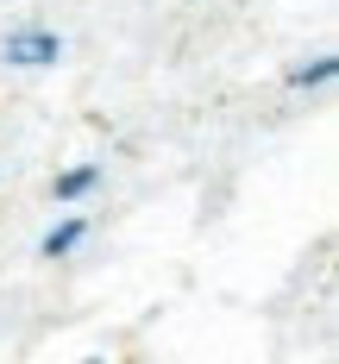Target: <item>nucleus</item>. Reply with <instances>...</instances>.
<instances>
[{
	"instance_id": "obj_1",
	"label": "nucleus",
	"mask_w": 339,
	"mask_h": 364,
	"mask_svg": "<svg viewBox=\"0 0 339 364\" xmlns=\"http://www.w3.org/2000/svg\"><path fill=\"white\" fill-rule=\"evenodd\" d=\"M0 57H6L13 70H50V63L63 57V38L44 32V26H19V32H6Z\"/></svg>"
},
{
	"instance_id": "obj_2",
	"label": "nucleus",
	"mask_w": 339,
	"mask_h": 364,
	"mask_svg": "<svg viewBox=\"0 0 339 364\" xmlns=\"http://www.w3.org/2000/svg\"><path fill=\"white\" fill-rule=\"evenodd\" d=\"M82 239H88V220H75V214H70L63 226H50V232L38 239V252H44V257H70Z\"/></svg>"
},
{
	"instance_id": "obj_3",
	"label": "nucleus",
	"mask_w": 339,
	"mask_h": 364,
	"mask_svg": "<svg viewBox=\"0 0 339 364\" xmlns=\"http://www.w3.org/2000/svg\"><path fill=\"white\" fill-rule=\"evenodd\" d=\"M333 75H339V57H314V63L289 70V88H321V82H333Z\"/></svg>"
},
{
	"instance_id": "obj_4",
	"label": "nucleus",
	"mask_w": 339,
	"mask_h": 364,
	"mask_svg": "<svg viewBox=\"0 0 339 364\" xmlns=\"http://www.w3.org/2000/svg\"><path fill=\"white\" fill-rule=\"evenodd\" d=\"M95 182H101V170H95V164H82V170H63V176H57V201H75V195H88Z\"/></svg>"
}]
</instances>
